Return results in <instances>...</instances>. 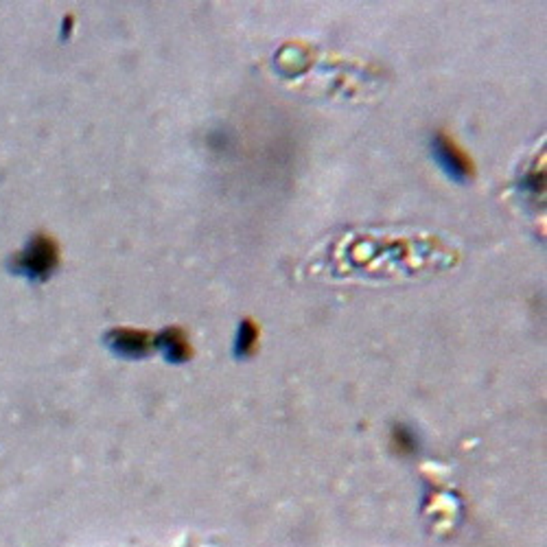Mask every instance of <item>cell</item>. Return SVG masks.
Returning a JSON list of instances; mask_svg holds the SVG:
<instances>
[{
	"label": "cell",
	"mask_w": 547,
	"mask_h": 547,
	"mask_svg": "<svg viewBox=\"0 0 547 547\" xmlns=\"http://www.w3.org/2000/svg\"><path fill=\"white\" fill-rule=\"evenodd\" d=\"M433 158L438 160L444 173L456 182H468L473 178V163L464 151L458 147L456 140L447 134H436L432 143Z\"/></svg>",
	"instance_id": "obj_1"
},
{
	"label": "cell",
	"mask_w": 547,
	"mask_h": 547,
	"mask_svg": "<svg viewBox=\"0 0 547 547\" xmlns=\"http://www.w3.org/2000/svg\"><path fill=\"white\" fill-rule=\"evenodd\" d=\"M105 341L112 353L121 355L125 359L147 358L151 350H154V335H149L147 331L116 329L107 335Z\"/></svg>",
	"instance_id": "obj_2"
},
{
	"label": "cell",
	"mask_w": 547,
	"mask_h": 547,
	"mask_svg": "<svg viewBox=\"0 0 547 547\" xmlns=\"http://www.w3.org/2000/svg\"><path fill=\"white\" fill-rule=\"evenodd\" d=\"M154 349H158L164 355V359L171 364H184L190 359V344L182 329H164L163 333L154 335Z\"/></svg>",
	"instance_id": "obj_3"
},
{
	"label": "cell",
	"mask_w": 547,
	"mask_h": 547,
	"mask_svg": "<svg viewBox=\"0 0 547 547\" xmlns=\"http://www.w3.org/2000/svg\"><path fill=\"white\" fill-rule=\"evenodd\" d=\"M258 344V326L254 324L252 320H243L239 324V333L237 341H234V355L237 358H250V355L257 350Z\"/></svg>",
	"instance_id": "obj_4"
}]
</instances>
